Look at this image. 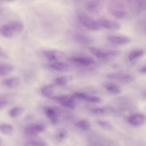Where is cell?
<instances>
[{
	"label": "cell",
	"mask_w": 146,
	"mask_h": 146,
	"mask_svg": "<svg viewBox=\"0 0 146 146\" xmlns=\"http://www.w3.org/2000/svg\"><path fill=\"white\" fill-rule=\"evenodd\" d=\"M23 27L21 22L13 21L3 25L0 28V33L3 36L9 38L21 31Z\"/></svg>",
	"instance_id": "1"
},
{
	"label": "cell",
	"mask_w": 146,
	"mask_h": 146,
	"mask_svg": "<svg viewBox=\"0 0 146 146\" xmlns=\"http://www.w3.org/2000/svg\"><path fill=\"white\" fill-rule=\"evenodd\" d=\"M77 15L79 21L88 29L93 30H98L100 28L97 20H95L85 13L82 11L79 12Z\"/></svg>",
	"instance_id": "2"
},
{
	"label": "cell",
	"mask_w": 146,
	"mask_h": 146,
	"mask_svg": "<svg viewBox=\"0 0 146 146\" xmlns=\"http://www.w3.org/2000/svg\"><path fill=\"white\" fill-rule=\"evenodd\" d=\"M89 50L92 54L97 58L101 59L116 56L120 53L119 51L117 50L105 51L99 48L93 47L90 48Z\"/></svg>",
	"instance_id": "3"
},
{
	"label": "cell",
	"mask_w": 146,
	"mask_h": 146,
	"mask_svg": "<svg viewBox=\"0 0 146 146\" xmlns=\"http://www.w3.org/2000/svg\"><path fill=\"white\" fill-rule=\"evenodd\" d=\"M53 99L56 101L64 107L71 109H74L75 103L73 98L68 95H61L53 97Z\"/></svg>",
	"instance_id": "4"
},
{
	"label": "cell",
	"mask_w": 146,
	"mask_h": 146,
	"mask_svg": "<svg viewBox=\"0 0 146 146\" xmlns=\"http://www.w3.org/2000/svg\"><path fill=\"white\" fill-rule=\"evenodd\" d=\"M100 27L112 30H118L121 28L118 22L107 19H101L97 20Z\"/></svg>",
	"instance_id": "5"
},
{
	"label": "cell",
	"mask_w": 146,
	"mask_h": 146,
	"mask_svg": "<svg viewBox=\"0 0 146 146\" xmlns=\"http://www.w3.org/2000/svg\"><path fill=\"white\" fill-rule=\"evenodd\" d=\"M41 53L46 59L51 61L57 60L64 55L63 52L53 50H45L42 51Z\"/></svg>",
	"instance_id": "6"
},
{
	"label": "cell",
	"mask_w": 146,
	"mask_h": 146,
	"mask_svg": "<svg viewBox=\"0 0 146 146\" xmlns=\"http://www.w3.org/2000/svg\"><path fill=\"white\" fill-rule=\"evenodd\" d=\"M45 129V127L41 124H35L27 127L25 129V132L27 135H34L42 132Z\"/></svg>",
	"instance_id": "7"
},
{
	"label": "cell",
	"mask_w": 146,
	"mask_h": 146,
	"mask_svg": "<svg viewBox=\"0 0 146 146\" xmlns=\"http://www.w3.org/2000/svg\"><path fill=\"white\" fill-rule=\"evenodd\" d=\"M70 60L84 66L92 65L95 63V61L93 59L88 57L75 56L70 58Z\"/></svg>",
	"instance_id": "8"
},
{
	"label": "cell",
	"mask_w": 146,
	"mask_h": 146,
	"mask_svg": "<svg viewBox=\"0 0 146 146\" xmlns=\"http://www.w3.org/2000/svg\"><path fill=\"white\" fill-rule=\"evenodd\" d=\"M108 39L111 43L117 44H125L130 41V38L127 37L117 35H109Z\"/></svg>",
	"instance_id": "9"
},
{
	"label": "cell",
	"mask_w": 146,
	"mask_h": 146,
	"mask_svg": "<svg viewBox=\"0 0 146 146\" xmlns=\"http://www.w3.org/2000/svg\"><path fill=\"white\" fill-rule=\"evenodd\" d=\"M145 117L141 114L137 113L130 116L128 119V122L131 124L138 125L142 124L145 121Z\"/></svg>",
	"instance_id": "10"
},
{
	"label": "cell",
	"mask_w": 146,
	"mask_h": 146,
	"mask_svg": "<svg viewBox=\"0 0 146 146\" xmlns=\"http://www.w3.org/2000/svg\"><path fill=\"white\" fill-rule=\"evenodd\" d=\"M56 109L48 107H45L44 111L52 123H56L58 121L57 113Z\"/></svg>",
	"instance_id": "11"
},
{
	"label": "cell",
	"mask_w": 146,
	"mask_h": 146,
	"mask_svg": "<svg viewBox=\"0 0 146 146\" xmlns=\"http://www.w3.org/2000/svg\"><path fill=\"white\" fill-rule=\"evenodd\" d=\"M3 84L9 88H14L17 86L20 83V80L17 78H12L4 80Z\"/></svg>",
	"instance_id": "12"
},
{
	"label": "cell",
	"mask_w": 146,
	"mask_h": 146,
	"mask_svg": "<svg viewBox=\"0 0 146 146\" xmlns=\"http://www.w3.org/2000/svg\"><path fill=\"white\" fill-rule=\"evenodd\" d=\"M13 66L11 64L6 63H1L0 65V75L4 76L8 74L13 70Z\"/></svg>",
	"instance_id": "13"
},
{
	"label": "cell",
	"mask_w": 146,
	"mask_h": 146,
	"mask_svg": "<svg viewBox=\"0 0 146 146\" xmlns=\"http://www.w3.org/2000/svg\"><path fill=\"white\" fill-rule=\"evenodd\" d=\"M101 3L97 0L90 1L87 2L85 5L86 9L90 11H95L100 7Z\"/></svg>",
	"instance_id": "14"
},
{
	"label": "cell",
	"mask_w": 146,
	"mask_h": 146,
	"mask_svg": "<svg viewBox=\"0 0 146 146\" xmlns=\"http://www.w3.org/2000/svg\"><path fill=\"white\" fill-rule=\"evenodd\" d=\"M105 87L108 92L114 94H119L121 92L119 86L113 83H107L105 85Z\"/></svg>",
	"instance_id": "15"
},
{
	"label": "cell",
	"mask_w": 146,
	"mask_h": 146,
	"mask_svg": "<svg viewBox=\"0 0 146 146\" xmlns=\"http://www.w3.org/2000/svg\"><path fill=\"white\" fill-rule=\"evenodd\" d=\"M49 66L53 69L60 71H65L67 68L66 64L60 62H52L49 64Z\"/></svg>",
	"instance_id": "16"
},
{
	"label": "cell",
	"mask_w": 146,
	"mask_h": 146,
	"mask_svg": "<svg viewBox=\"0 0 146 146\" xmlns=\"http://www.w3.org/2000/svg\"><path fill=\"white\" fill-rule=\"evenodd\" d=\"M74 95L78 98L92 103H94L95 100L94 96H90L83 93L76 92L74 94Z\"/></svg>",
	"instance_id": "17"
},
{
	"label": "cell",
	"mask_w": 146,
	"mask_h": 146,
	"mask_svg": "<svg viewBox=\"0 0 146 146\" xmlns=\"http://www.w3.org/2000/svg\"><path fill=\"white\" fill-rule=\"evenodd\" d=\"M0 129L3 133L7 135L11 134L13 131V127L11 125L7 123L2 124L0 126Z\"/></svg>",
	"instance_id": "18"
},
{
	"label": "cell",
	"mask_w": 146,
	"mask_h": 146,
	"mask_svg": "<svg viewBox=\"0 0 146 146\" xmlns=\"http://www.w3.org/2000/svg\"><path fill=\"white\" fill-rule=\"evenodd\" d=\"M75 37L77 41L82 43H88L92 41V38L90 36L83 34H77Z\"/></svg>",
	"instance_id": "19"
},
{
	"label": "cell",
	"mask_w": 146,
	"mask_h": 146,
	"mask_svg": "<svg viewBox=\"0 0 146 146\" xmlns=\"http://www.w3.org/2000/svg\"><path fill=\"white\" fill-rule=\"evenodd\" d=\"M41 91L42 94L45 96L50 97L53 92V86L52 85L46 86L42 88Z\"/></svg>",
	"instance_id": "20"
},
{
	"label": "cell",
	"mask_w": 146,
	"mask_h": 146,
	"mask_svg": "<svg viewBox=\"0 0 146 146\" xmlns=\"http://www.w3.org/2000/svg\"><path fill=\"white\" fill-rule=\"evenodd\" d=\"M144 51L141 50H137L132 51L129 55L128 58L130 60H133L143 55Z\"/></svg>",
	"instance_id": "21"
},
{
	"label": "cell",
	"mask_w": 146,
	"mask_h": 146,
	"mask_svg": "<svg viewBox=\"0 0 146 146\" xmlns=\"http://www.w3.org/2000/svg\"><path fill=\"white\" fill-rule=\"evenodd\" d=\"M23 109L21 107H14L10 110L9 115L12 117H16L21 115L23 113Z\"/></svg>",
	"instance_id": "22"
},
{
	"label": "cell",
	"mask_w": 146,
	"mask_h": 146,
	"mask_svg": "<svg viewBox=\"0 0 146 146\" xmlns=\"http://www.w3.org/2000/svg\"><path fill=\"white\" fill-rule=\"evenodd\" d=\"M75 125L77 127L84 130L88 129L90 127L89 122L86 120L78 121L76 122Z\"/></svg>",
	"instance_id": "23"
},
{
	"label": "cell",
	"mask_w": 146,
	"mask_h": 146,
	"mask_svg": "<svg viewBox=\"0 0 146 146\" xmlns=\"http://www.w3.org/2000/svg\"><path fill=\"white\" fill-rule=\"evenodd\" d=\"M25 145L28 146H46L45 143L36 141H31L26 143Z\"/></svg>",
	"instance_id": "24"
},
{
	"label": "cell",
	"mask_w": 146,
	"mask_h": 146,
	"mask_svg": "<svg viewBox=\"0 0 146 146\" xmlns=\"http://www.w3.org/2000/svg\"><path fill=\"white\" fill-rule=\"evenodd\" d=\"M68 79L67 77H60L56 78L55 80V82L58 85H63L67 83Z\"/></svg>",
	"instance_id": "25"
},
{
	"label": "cell",
	"mask_w": 146,
	"mask_h": 146,
	"mask_svg": "<svg viewBox=\"0 0 146 146\" xmlns=\"http://www.w3.org/2000/svg\"><path fill=\"white\" fill-rule=\"evenodd\" d=\"M57 134L58 137L62 138H66L68 136L67 131L64 129L60 128L57 131Z\"/></svg>",
	"instance_id": "26"
},
{
	"label": "cell",
	"mask_w": 146,
	"mask_h": 146,
	"mask_svg": "<svg viewBox=\"0 0 146 146\" xmlns=\"http://www.w3.org/2000/svg\"><path fill=\"white\" fill-rule=\"evenodd\" d=\"M113 14L114 17L117 18L121 19L125 17L126 13L123 11L115 10L113 12Z\"/></svg>",
	"instance_id": "27"
},
{
	"label": "cell",
	"mask_w": 146,
	"mask_h": 146,
	"mask_svg": "<svg viewBox=\"0 0 146 146\" xmlns=\"http://www.w3.org/2000/svg\"><path fill=\"white\" fill-rule=\"evenodd\" d=\"M134 80L133 76L129 75H123L120 79L122 81L127 83L132 82Z\"/></svg>",
	"instance_id": "28"
},
{
	"label": "cell",
	"mask_w": 146,
	"mask_h": 146,
	"mask_svg": "<svg viewBox=\"0 0 146 146\" xmlns=\"http://www.w3.org/2000/svg\"><path fill=\"white\" fill-rule=\"evenodd\" d=\"M123 75L119 73H112L108 75V78L111 79H120Z\"/></svg>",
	"instance_id": "29"
},
{
	"label": "cell",
	"mask_w": 146,
	"mask_h": 146,
	"mask_svg": "<svg viewBox=\"0 0 146 146\" xmlns=\"http://www.w3.org/2000/svg\"><path fill=\"white\" fill-rule=\"evenodd\" d=\"M104 109L102 108H95L92 109L91 111L97 115H102L103 114L104 112Z\"/></svg>",
	"instance_id": "30"
},
{
	"label": "cell",
	"mask_w": 146,
	"mask_h": 146,
	"mask_svg": "<svg viewBox=\"0 0 146 146\" xmlns=\"http://www.w3.org/2000/svg\"><path fill=\"white\" fill-rule=\"evenodd\" d=\"M97 122L102 127L106 129H109L111 128L110 125L106 122L102 121H98Z\"/></svg>",
	"instance_id": "31"
},
{
	"label": "cell",
	"mask_w": 146,
	"mask_h": 146,
	"mask_svg": "<svg viewBox=\"0 0 146 146\" xmlns=\"http://www.w3.org/2000/svg\"><path fill=\"white\" fill-rule=\"evenodd\" d=\"M139 3L140 7L143 9H146V1H141Z\"/></svg>",
	"instance_id": "32"
},
{
	"label": "cell",
	"mask_w": 146,
	"mask_h": 146,
	"mask_svg": "<svg viewBox=\"0 0 146 146\" xmlns=\"http://www.w3.org/2000/svg\"><path fill=\"white\" fill-rule=\"evenodd\" d=\"M140 72L143 74H146V65L142 67L140 70Z\"/></svg>",
	"instance_id": "33"
},
{
	"label": "cell",
	"mask_w": 146,
	"mask_h": 146,
	"mask_svg": "<svg viewBox=\"0 0 146 146\" xmlns=\"http://www.w3.org/2000/svg\"><path fill=\"white\" fill-rule=\"evenodd\" d=\"M0 54L1 56H2V57H7L6 54L1 49L0 50Z\"/></svg>",
	"instance_id": "34"
}]
</instances>
